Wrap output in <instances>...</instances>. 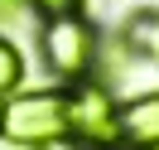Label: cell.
<instances>
[{"mask_svg":"<svg viewBox=\"0 0 159 150\" xmlns=\"http://www.w3.org/2000/svg\"><path fill=\"white\" fill-rule=\"evenodd\" d=\"M68 140L77 150H120V102L111 92V82L101 78H82L68 82Z\"/></svg>","mask_w":159,"mask_h":150,"instance_id":"cell-1","label":"cell"},{"mask_svg":"<svg viewBox=\"0 0 159 150\" xmlns=\"http://www.w3.org/2000/svg\"><path fill=\"white\" fill-rule=\"evenodd\" d=\"M97 49H101V34L87 15H58V20H43L39 29V58L63 87L97 73Z\"/></svg>","mask_w":159,"mask_h":150,"instance_id":"cell-2","label":"cell"},{"mask_svg":"<svg viewBox=\"0 0 159 150\" xmlns=\"http://www.w3.org/2000/svg\"><path fill=\"white\" fill-rule=\"evenodd\" d=\"M0 136L15 140V145H58V140H68V92L63 87L10 92Z\"/></svg>","mask_w":159,"mask_h":150,"instance_id":"cell-3","label":"cell"},{"mask_svg":"<svg viewBox=\"0 0 159 150\" xmlns=\"http://www.w3.org/2000/svg\"><path fill=\"white\" fill-rule=\"evenodd\" d=\"M120 136L130 150H159V92L120 102Z\"/></svg>","mask_w":159,"mask_h":150,"instance_id":"cell-4","label":"cell"},{"mask_svg":"<svg viewBox=\"0 0 159 150\" xmlns=\"http://www.w3.org/2000/svg\"><path fill=\"white\" fill-rule=\"evenodd\" d=\"M120 44H125L130 58L159 68V10H135L125 24H120Z\"/></svg>","mask_w":159,"mask_h":150,"instance_id":"cell-5","label":"cell"},{"mask_svg":"<svg viewBox=\"0 0 159 150\" xmlns=\"http://www.w3.org/2000/svg\"><path fill=\"white\" fill-rule=\"evenodd\" d=\"M20 87H24V53L0 34V97H10Z\"/></svg>","mask_w":159,"mask_h":150,"instance_id":"cell-6","label":"cell"},{"mask_svg":"<svg viewBox=\"0 0 159 150\" xmlns=\"http://www.w3.org/2000/svg\"><path fill=\"white\" fill-rule=\"evenodd\" d=\"M24 5H34L39 20H58V15H82L87 0H24Z\"/></svg>","mask_w":159,"mask_h":150,"instance_id":"cell-7","label":"cell"},{"mask_svg":"<svg viewBox=\"0 0 159 150\" xmlns=\"http://www.w3.org/2000/svg\"><path fill=\"white\" fill-rule=\"evenodd\" d=\"M20 10H24V0H0V24H10Z\"/></svg>","mask_w":159,"mask_h":150,"instance_id":"cell-8","label":"cell"},{"mask_svg":"<svg viewBox=\"0 0 159 150\" xmlns=\"http://www.w3.org/2000/svg\"><path fill=\"white\" fill-rule=\"evenodd\" d=\"M20 150H58V145H20Z\"/></svg>","mask_w":159,"mask_h":150,"instance_id":"cell-9","label":"cell"},{"mask_svg":"<svg viewBox=\"0 0 159 150\" xmlns=\"http://www.w3.org/2000/svg\"><path fill=\"white\" fill-rule=\"evenodd\" d=\"M0 126H5V97H0Z\"/></svg>","mask_w":159,"mask_h":150,"instance_id":"cell-10","label":"cell"},{"mask_svg":"<svg viewBox=\"0 0 159 150\" xmlns=\"http://www.w3.org/2000/svg\"><path fill=\"white\" fill-rule=\"evenodd\" d=\"M120 150H130V145H120Z\"/></svg>","mask_w":159,"mask_h":150,"instance_id":"cell-11","label":"cell"}]
</instances>
